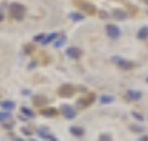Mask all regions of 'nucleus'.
I'll use <instances>...</instances> for the list:
<instances>
[{
	"mask_svg": "<svg viewBox=\"0 0 148 141\" xmlns=\"http://www.w3.org/2000/svg\"><path fill=\"white\" fill-rule=\"evenodd\" d=\"M23 15H25V7L22 3H14L12 5V17L15 20H23Z\"/></svg>",
	"mask_w": 148,
	"mask_h": 141,
	"instance_id": "1",
	"label": "nucleus"
},
{
	"mask_svg": "<svg viewBox=\"0 0 148 141\" xmlns=\"http://www.w3.org/2000/svg\"><path fill=\"white\" fill-rule=\"evenodd\" d=\"M80 55H82V52L77 47H70L67 50V57H68V58H73V60H77V58H80Z\"/></svg>",
	"mask_w": 148,
	"mask_h": 141,
	"instance_id": "2",
	"label": "nucleus"
},
{
	"mask_svg": "<svg viewBox=\"0 0 148 141\" xmlns=\"http://www.w3.org/2000/svg\"><path fill=\"white\" fill-rule=\"evenodd\" d=\"M107 32L112 38H118L120 37V28L115 27V25H107Z\"/></svg>",
	"mask_w": 148,
	"mask_h": 141,
	"instance_id": "3",
	"label": "nucleus"
},
{
	"mask_svg": "<svg viewBox=\"0 0 148 141\" xmlns=\"http://www.w3.org/2000/svg\"><path fill=\"white\" fill-rule=\"evenodd\" d=\"M128 98H130V100H140L141 98V93L140 91H128Z\"/></svg>",
	"mask_w": 148,
	"mask_h": 141,
	"instance_id": "4",
	"label": "nucleus"
},
{
	"mask_svg": "<svg viewBox=\"0 0 148 141\" xmlns=\"http://www.w3.org/2000/svg\"><path fill=\"white\" fill-rule=\"evenodd\" d=\"M58 93H60V95H72V93H73V88H72V87H62Z\"/></svg>",
	"mask_w": 148,
	"mask_h": 141,
	"instance_id": "5",
	"label": "nucleus"
},
{
	"mask_svg": "<svg viewBox=\"0 0 148 141\" xmlns=\"http://www.w3.org/2000/svg\"><path fill=\"white\" fill-rule=\"evenodd\" d=\"M120 67H121V68H125V70H132V68H133V63H130V61H123V60H121V61H120Z\"/></svg>",
	"mask_w": 148,
	"mask_h": 141,
	"instance_id": "6",
	"label": "nucleus"
},
{
	"mask_svg": "<svg viewBox=\"0 0 148 141\" xmlns=\"http://www.w3.org/2000/svg\"><path fill=\"white\" fill-rule=\"evenodd\" d=\"M75 111L73 110H72V108H65V116H67V118H75Z\"/></svg>",
	"mask_w": 148,
	"mask_h": 141,
	"instance_id": "7",
	"label": "nucleus"
},
{
	"mask_svg": "<svg viewBox=\"0 0 148 141\" xmlns=\"http://www.w3.org/2000/svg\"><path fill=\"white\" fill-rule=\"evenodd\" d=\"M115 17H116L118 20H125V18H127V14H125V12H120V10H116V12H115Z\"/></svg>",
	"mask_w": 148,
	"mask_h": 141,
	"instance_id": "8",
	"label": "nucleus"
},
{
	"mask_svg": "<svg viewBox=\"0 0 148 141\" xmlns=\"http://www.w3.org/2000/svg\"><path fill=\"white\" fill-rule=\"evenodd\" d=\"M138 37H140V38H147L148 37V27H143L140 30V33H138Z\"/></svg>",
	"mask_w": 148,
	"mask_h": 141,
	"instance_id": "9",
	"label": "nucleus"
},
{
	"mask_svg": "<svg viewBox=\"0 0 148 141\" xmlns=\"http://www.w3.org/2000/svg\"><path fill=\"white\" fill-rule=\"evenodd\" d=\"M82 7L85 8L88 14H95V8H93V7H90V3H82Z\"/></svg>",
	"mask_w": 148,
	"mask_h": 141,
	"instance_id": "10",
	"label": "nucleus"
},
{
	"mask_svg": "<svg viewBox=\"0 0 148 141\" xmlns=\"http://www.w3.org/2000/svg\"><path fill=\"white\" fill-rule=\"evenodd\" d=\"M2 106L7 108V110H12V108H15V105H14V103H10V101H3V103H2Z\"/></svg>",
	"mask_w": 148,
	"mask_h": 141,
	"instance_id": "11",
	"label": "nucleus"
},
{
	"mask_svg": "<svg viewBox=\"0 0 148 141\" xmlns=\"http://www.w3.org/2000/svg\"><path fill=\"white\" fill-rule=\"evenodd\" d=\"M72 133H75V134H78V136H82V134H83V129H82V128H72Z\"/></svg>",
	"mask_w": 148,
	"mask_h": 141,
	"instance_id": "12",
	"label": "nucleus"
},
{
	"mask_svg": "<svg viewBox=\"0 0 148 141\" xmlns=\"http://www.w3.org/2000/svg\"><path fill=\"white\" fill-rule=\"evenodd\" d=\"M10 118V113H0V121H7Z\"/></svg>",
	"mask_w": 148,
	"mask_h": 141,
	"instance_id": "13",
	"label": "nucleus"
},
{
	"mask_svg": "<svg viewBox=\"0 0 148 141\" xmlns=\"http://www.w3.org/2000/svg\"><path fill=\"white\" fill-rule=\"evenodd\" d=\"M70 17H72L73 20H83V15H80V14H72Z\"/></svg>",
	"mask_w": 148,
	"mask_h": 141,
	"instance_id": "14",
	"label": "nucleus"
},
{
	"mask_svg": "<svg viewBox=\"0 0 148 141\" xmlns=\"http://www.w3.org/2000/svg\"><path fill=\"white\" fill-rule=\"evenodd\" d=\"M101 101H103V103H110V101H112V96H103V98H101Z\"/></svg>",
	"mask_w": 148,
	"mask_h": 141,
	"instance_id": "15",
	"label": "nucleus"
},
{
	"mask_svg": "<svg viewBox=\"0 0 148 141\" xmlns=\"http://www.w3.org/2000/svg\"><path fill=\"white\" fill-rule=\"evenodd\" d=\"M63 43H65V40H63V38H62V40H58V42H57V43H55V47H62V45H63Z\"/></svg>",
	"mask_w": 148,
	"mask_h": 141,
	"instance_id": "16",
	"label": "nucleus"
},
{
	"mask_svg": "<svg viewBox=\"0 0 148 141\" xmlns=\"http://www.w3.org/2000/svg\"><path fill=\"white\" fill-rule=\"evenodd\" d=\"M3 20V14H2V12H0V22Z\"/></svg>",
	"mask_w": 148,
	"mask_h": 141,
	"instance_id": "17",
	"label": "nucleus"
},
{
	"mask_svg": "<svg viewBox=\"0 0 148 141\" xmlns=\"http://www.w3.org/2000/svg\"><path fill=\"white\" fill-rule=\"evenodd\" d=\"M147 3H148V0H147Z\"/></svg>",
	"mask_w": 148,
	"mask_h": 141,
	"instance_id": "18",
	"label": "nucleus"
}]
</instances>
